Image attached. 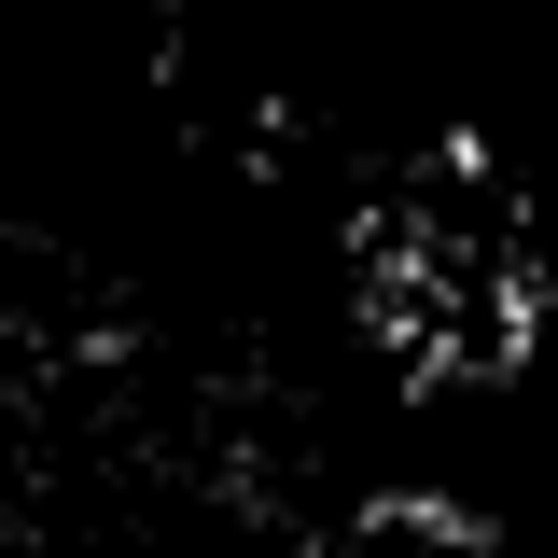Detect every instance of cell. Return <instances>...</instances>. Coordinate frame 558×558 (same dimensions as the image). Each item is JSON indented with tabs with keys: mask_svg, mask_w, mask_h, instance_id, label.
<instances>
[{
	"mask_svg": "<svg viewBox=\"0 0 558 558\" xmlns=\"http://www.w3.org/2000/svg\"><path fill=\"white\" fill-rule=\"evenodd\" d=\"M363 322L418 391H475L531 336V223L475 154H418L363 209Z\"/></svg>",
	"mask_w": 558,
	"mask_h": 558,
	"instance_id": "1",
	"label": "cell"
},
{
	"mask_svg": "<svg viewBox=\"0 0 558 558\" xmlns=\"http://www.w3.org/2000/svg\"><path fill=\"white\" fill-rule=\"evenodd\" d=\"M363 558H475V545H447V531H418V545H391V531H377Z\"/></svg>",
	"mask_w": 558,
	"mask_h": 558,
	"instance_id": "2",
	"label": "cell"
}]
</instances>
